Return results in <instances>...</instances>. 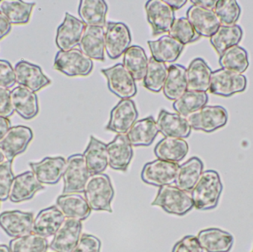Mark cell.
<instances>
[{
  "label": "cell",
  "instance_id": "53",
  "mask_svg": "<svg viewBox=\"0 0 253 252\" xmlns=\"http://www.w3.org/2000/svg\"><path fill=\"white\" fill-rule=\"evenodd\" d=\"M165 2L173 10H179L187 4V0H165Z\"/></svg>",
  "mask_w": 253,
  "mask_h": 252
},
{
  "label": "cell",
  "instance_id": "20",
  "mask_svg": "<svg viewBox=\"0 0 253 252\" xmlns=\"http://www.w3.org/2000/svg\"><path fill=\"white\" fill-rule=\"evenodd\" d=\"M158 130L165 138L184 139L191 134L192 128L186 117L178 113H172L165 109L159 112L157 121Z\"/></svg>",
  "mask_w": 253,
  "mask_h": 252
},
{
  "label": "cell",
  "instance_id": "34",
  "mask_svg": "<svg viewBox=\"0 0 253 252\" xmlns=\"http://www.w3.org/2000/svg\"><path fill=\"white\" fill-rule=\"evenodd\" d=\"M163 93L169 100L175 102L187 90V69L179 64L168 68V75L164 85Z\"/></svg>",
  "mask_w": 253,
  "mask_h": 252
},
{
  "label": "cell",
  "instance_id": "35",
  "mask_svg": "<svg viewBox=\"0 0 253 252\" xmlns=\"http://www.w3.org/2000/svg\"><path fill=\"white\" fill-rule=\"evenodd\" d=\"M203 170L204 164L200 158L197 157L190 158L178 167L175 177V186L184 192H191Z\"/></svg>",
  "mask_w": 253,
  "mask_h": 252
},
{
  "label": "cell",
  "instance_id": "14",
  "mask_svg": "<svg viewBox=\"0 0 253 252\" xmlns=\"http://www.w3.org/2000/svg\"><path fill=\"white\" fill-rule=\"evenodd\" d=\"M83 223L76 219L65 218L53 235L49 247L54 252H73L81 238Z\"/></svg>",
  "mask_w": 253,
  "mask_h": 252
},
{
  "label": "cell",
  "instance_id": "44",
  "mask_svg": "<svg viewBox=\"0 0 253 252\" xmlns=\"http://www.w3.org/2000/svg\"><path fill=\"white\" fill-rule=\"evenodd\" d=\"M168 35L178 40L184 46L198 41L201 37L186 17L175 19Z\"/></svg>",
  "mask_w": 253,
  "mask_h": 252
},
{
  "label": "cell",
  "instance_id": "28",
  "mask_svg": "<svg viewBox=\"0 0 253 252\" xmlns=\"http://www.w3.org/2000/svg\"><path fill=\"white\" fill-rule=\"evenodd\" d=\"M56 207L65 218L84 220L90 216L91 209L84 197L80 193L63 194L56 199Z\"/></svg>",
  "mask_w": 253,
  "mask_h": 252
},
{
  "label": "cell",
  "instance_id": "18",
  "mask_svg": "<svg viewBox=\"0 0 253 252\" xmlns=\"http://www.w3.org/2000/svg\"><path fill=\"white\" fill-rule=\"evenodd\" d=\"M31 171L42 184L55 185L63 176L66 160L63 157H46L40 162H30Z\"/></svg>",
  "mask_w": 253,
  "mask_h": 252
},
{
  "label": "cell",
  "instance_id": "47",
  "mask_svg": "<svg viewBox=\"0 0 253 252\" xmlns=\"http://www.w3.org/2000/svg\"><path fill=\"white\" fill-rule=\"evenodd\" d=\"M16 83L14 68L8 61L0 59V87L9 89Z\"/></svg>",
  "mask_w": 253,
  "mask_h": 252
},
{
  "label": "cell",
  "instance_id": "3",
  "mask_svg": "<svg viewBox=\"0 0 253 252\" xmlns=\"http://www.w3.org/2000/svg\"><path fill=\"white\" fill-rule=\"evenodd\" d=\"M151 205L161 207L166 213L178 216H184L194 207L188 192L171 185L160 187Z\"/></svg>",
  "mask_w": 253,
  "mask_h": 252
},
{
  "label": "cell",
  "instance_id": "25",
  "mask_svg": "<svg viewBox=\"0 0 253 252\" xmlns=\"http://www.w3.org/2000/svg\"><path fill=\"white\" fill-rule=\"evenodd\" d=\"M152 57L159 62L172 63L179 57L184 48V44L169 35L162 36L156 40L147 41Z\"/></svg>",
  "mask_w": 253,
  "mask_h": 252
},
{
  "label": "cell",
  "instance_id": "1",
  "mask_svg": "<svg viewBox=\"0 0 253 252\" xmlns=\"http://www.w3.org/2000/svg\"><path fill=\"white\" fill-rule=\"evenodd\" d=\"M222 191L219 174L215 170L203 172L191 191L195 208L198 210H213L218 206Z\"/></svg>",
  "mask_w": 253,
  "mask_h": 252
},
{
  "label": "cell",
  "instance_id": "52",
  "mask_svg": "<svg viewBox=\"0 0 253 252\" xmlns=\"http://www.w3.org/2000/svg\"><path fill=\"white\" fill-rule=\"evenodd\" d=\"M11 127L10 121L8 118L0 116V140L2 139L3 136L7 133V130Z\"/></svg>",
  "mask_w": 253,
  "mask_h": 252
},
{
  "label": "cell",
  "instance_id": "48",
  "mask_svg": "<svg viewBox=\"0 0 253 252\" xmlns=\"http://www.w3.org/2000/svg\"><path fill=\"white\" fill-rule=\"evenodd\" d=\"M172 252H204L197 238L187 235L175 244Z\"/></svg>",
  "mask_w": 253,
  "mask_h": 252
},
{
  "label": "cell",
  "instance_id": "27",
  "mask_svg": "<svg viewBox=\"0 0 253 252\" xmlns=\"http://www.w3.org/2000/svg\"><path fill=\"white\" fill-rule=\"evenodd\" d=\"M196 238L201 247L207 252H229L234 243L231 234L217 228L203 229Z\"/></svg>",
  "mask_w": 253,
  "mask_h": 252
},
{
  "label": "cell",
  "instance_id": "57",
  "mask_svg": "<svg viewBox=\"0 0 253 252\" xmlns=\"http://www.w3.org/2000/svg\"><path fill=\"white\" fill-rule=\"evenodd\" d=\"M0 202H1V201H0ZM0 206H1V205H0Z\"/></svg>",
  "mask_w": 253,
  "mask_h": 252
},
{
  "label": "cell",
  "instance_id": "32",
  "mask_svg": "<svg viewBox=\"0 0 253 252\" xmlns=\"http://www.w3.org/2000/svg\"><path fill=\"white\" fill-rule=\"evenodd\" d=\"M108 6L103 0H82L79 5L78 13L86 26H106Z\"/></svg>",
  "mask_w": 253,
  "mask_h": 252
},
{
  "label": "cell",
  "instance_id": "11",
  "mask_svg": "<svg viewBox=\"0 0 253 252\" xmlns=\"http://www.w3.org/2000/svg\"><path fill=\"white\" fill-rule=\"evenodd\" d=\"M179 165L175 163L156 159L143 167L141 179L144 183L162 187L175 183Z\"/></svg>",
  "mask_w": 253,
  "mask_h": 252
},
{
  "label": "cell",
  "instance_id": "7",
  "mask_svg": "<svg viewBox=\"0 0 253 252\" xmlns=\"http://www.w3.org/2000/svg\"><path fill=\"white\" fill-rule=\"evenodd\" d=\"M91 176L86 167L82 154H74L66 160L64 171L63 194L83 193L89 177Z\"/></svg>",
  "mask_w": 253,
  "mask_h": 252
},
{
  "label": "cell",
  "instance_id": "39",
  "mask_svg": "<svg viewBox=\"0 0 253 252\" xmlns=\"http://www.w3.org/2000/svg\"><path fill=\"white\" fill-rule=\"evenodd\" d=\"M208 95L205 92L187 90L179 99L172 104V108L177 113L184 117L196 112L206 106Z\"/></svg>",
  "mask_w": 253,
  "mask_h": 252
},
{
  "label": "cell",
  "instance_id": "33",
  "mask_svg": "<svg viewBox=\"0 0 253 252\" xmlns=\"http://www.w3.org/2000/svg\"><path fill=\"white\" fill-rule=\"evenodd\" d=\"M189 146L185 140L167 137L155 146L154 153L158 159L178 164L188 153Z\"/></svg>",
  "mask_w": 253,
  "mask_h": 252
},
{
  "label": "cell",
  "instance_id": "26",
  "mask_svg": "<svg viewBox=\"0 0 253 252\" xmlns=\"http://www.w3.org/2000/svg\"><path fill=\"white\" fill-rule=\"evenodd\" d=\"M65 220V216L57 207H47L34 218L32 232L44 238L53 236Z\"/></svg>",
  "mask_w": 253,
  "mask_h": 252
},
{
  "label": "cell",
  "instance_id": "46",
  "mask_svg": "<svg viewBox=\"0 0 253 252\" xmlns=\"http://www.w3.org/2000/svg\"><path fill=\"white\" fill-rule=\"evenodd\" d=\"M100 240L94 235L84 234L82 235L73 252H100Z\"/></svg>",
  "mask_w": 253,
  "mask_h": 252
},
{
  "label": "cell",
  "instance_id": "55",
  "mask_svg": "<svg viewBox=\"0 0 253 252\" xmlns=\"http://www.w3.org/2000/svg\"><path fill=\"white\" fill-rule=\"evenodd\" d=\"M4 161H6L5 157L3 155L2 152L0 149V163L4 162Z\"/></svg>",
  "mask_w": 253,
  "mask_h": 252
},
{
  "label": "cell",
  "instance_id": "24",
  "mask_svg": "<svg viewBox=\"0 0 253 252\" xmlns=\"http://www.w3.org/2000/svg\"><path fill=\"white\" fill-rule=\"evenodd\" d=\"M10 99L13 110L24 119H33L38 115V97L32 90L18 86L12 90Z\"/></svg>",
  "mask_w": 253,
  "mask_h": 252
},
{
  "label": "cell",
  "instance_id": "17",
  "mask_svg": "<svg viewBox=\"0 0 253 252\" xmlns=\"http://www.w3.org/2000/svg\"><path fill=\"white\" fill-rule=\"evenodd\" d=\"M34 220L32 213L6 211L0 214V227L8 236L19 238L32 233Z\"/></svg>",
  "mask_w": 253,
  "mask_h": 252
},
{
  "label": "cell",
  "instance_id": "42",
  "mask_svg": "<svg viewBox=\"0 0 253 252\" xmlns=\"http://www.w3.org/2000/svg\"><path fill=\"white\" fill-rule=\"evenodd\" d=\"M8 247L10 252H47L49 244L46 238L32 232L13 238L9 243Z\"/></svg>",
  "mask_w": 253,
  "mask_h": 252
},
{
  "label": "cell",
  "instance_id": "30",
  "mask_svg": "<svg viewBox=\"0 0 253 252\" xmlns=\"http://www.w3.org/2000/svg\"><path fill=\"white\" fill-rule=\"evenodd\" d=\"M83 155L90 175L103 173L108 167L107 144L93 136H90L88 146Z\"/></svg>",
  "mask_w": 253,
  "mask_h": 252
},
{
  "label": "cell",
  "instance_id": "5",
  "mask_svg": "<svg viewBox=\"0 0 253 252\" xmlns=\"http://www.w3.org/2000/svg\"><path fill=\"white\" fill-rule=\"evenodd\" d=\"M186 118L193 130L211 133L226 125L228 113L223 107L206 105Z\"/></svg>",
  "mask_w": 253,
  "mask_h": 252
},
{
  "label": "cell",
  "instance_id": "37",
  "mask_svg": "<svg viewBox=\"0 0 253 252\" xmlns=\"http://www.w3.org/2000/svg\"><path fill=\"white\" fill-rule=\"evenodd\" d=\"M149 59L142 47L131 45L124 53L123 65L132 75L135 81L144 79L147 72Z\"/></svg>",
  "mask_w": 253,
  "mask_h": 252
},
{
  "label": "cell",
  "instance_id": "41",
  "mask_svg": "<svg viewBox=\"0 0 253 252\" xmlns=\"http://www.w3.org/2000/svg\"><path fill=\"white\" fill-rule=\"evenodd\" d=\"M168 75V67L163 62H157L153 57L148 61L147 72L143 79L144 87L153 93L163 89Z\"/></svg>",
  "mask_w": 253,
  "mask_h": 252
},
{
  "label": "cell",
  "instance_id": "8",
  "mask_svg": "<svg viewBox=\"0 0 253 252\" xmlns=\"http://www.w3.org/2000/svg\"><path fill=\"white\" fill-rule=\"evenodd\" d=\"M247 78L242 74L221 68L211 74L210 92L216 96L230 97L245 91Z\"/></svg>",
  "mask_w": 253,
  "mask_h": 252
},
{
  "label": "cell",
  "instance_id": "13",
  "mask_svg": "<svg viewBox=\"0 0 253 252\" xmlns=\"http://www.w3.org/2000/svg\"><path fill=\"white\" fill-rule=\"evenodd\" d=\"M138 117V110L132 99L120 100L111 110L106 130L118 135L126 134Z\"/></svg>",
  "mask_w": 253,
  "mask_h": 252
},
{
  "label": "cell",
  "instance_id": "6",
  "mask_svg": "<svg viewBox=\"0 0 253 252\" xmlns=\"http://www.w3.org/2000/svg\"><path fill=\"white\" fill-rule=\"evenodd\" d=\"M101 72L107 78L110 91L121 100L130 99L136 95V83L123 64L101 70Z\"/></svg>",
  "mask_w": 253,
  "mask_h": 252
},
{
  "label": "cell",
  "instance_id": "56",
  "mask_svg": "<svg viewBox=\"0 0 253 252\" xmlns=\"http://www.w3.org/2000/svg\"><path fill=\"white\" fill-rule=\"evenodd\" d=\"M252 252H253V251H252Z\"/></svg>",
  "mask_w": 253,
  "mask_h": 252
},
{
  "label": "cell",
  "instance_id": "22",
  "mask_svg": "<svg viewBox=\"0 0 253 252\" xmlns=\"http://www.w3.org/2000/svg\"><path fill=\"white\" fill-rule=\"evenodd\" d=\"M44 189L32 171L25 172L13 179L8 198L14 204L24 202L34 198L37 192Z\"/></svg>",
  "mask_w": 253,
  "mask_h": 252
},
{
  "label": "cell",
  "instance_id": "9",
  "mask_svg": "<svg viewBox=\"0 0 253 252\" xmlns=\"http://www.w3.org/2000/svg\"><path fill=\"white\" fill-rule=\"evenodd\" d=\"M105 27V51L110 59H119L130 45V31L123 22H108Z\"/></svg>",
  "mask_w": 253,
  "mask_h": 252
},
{
  "label": "cell",
  "instance_id": "16",
  "mask_svg": "<svg viewBox=\"0 0 253 252\" xmlns=\"http://www.w3.org/2000/svg\"><path fill=\"white\" fill-rule=\"evenodd\" d=\"M16 82L34 93L40 91L51 83L38 65L21 60L14 67Z\"/></svg>",
  "mask_w": 253,
  "mask_h": 252
},
{
  "label": "cell",
  "instance_id": "54",
  "mask_svg": "<svg viewBox=\"0 0 253 252\" xmlns=\"http://www.w3.org/2000/svg\"><path fill=\"white\" fill-rule=\"evenodd\" d=\"M0 252H10L9 247L6 245H0Z\"/></svg>",
  "mask_w": 253,
  "mask_h": 252
},
{
  "label": "cell",
  "instance_id": "19",
  "mask_svg": "<svg viewBox=\"0 0 253 252\" xmlns=\"http://www.w3.org/2000/svg\"><path fill=\"white\" fill-rule=\"evenodd\" d=\"M108 165L117 171L126 172L133 157L132 145L126 134L117 135L107 144Z\"/></svg>",
  "mask_w": 253,
  "mask_h": 252
},
{
  "label": "cell",
  "instance_id": "45",
  "mask_svg": "<svg viewBox=\"0 0 253 252\" xmlns=\"http://www.w3.org/2000/svg\"><path fill=\"white\" fill-rule=\"evenodd\" d=\"M14 176L12 170V161L0 163V201H6L9 198L10 186Z\"/></svg>",
  "mask_w": 253,
  "mask_h": 252
},
{
  "label": "cell",
  "instance_id": "51",
  "mask_svg": "<svg viewBox=\"0 0 253 252\" xmlns=\"http://www.w3.org/2000/svg\"><path fill=\"white\" fill-rule=\"evenodd\" d=\"M190 2L193 3V5L199 6L204 8L214 10L217 0H191Z\"/></svg>",
  "mask_w": 253,
  "mask_h": 252
},
{
  "label": "cell",
  "instance_id": "15",
  "mask_svg": "<svg viewBox=\"0 0 253 252\" xmlns=\"http://www.w3.org/2000/svg\"><path fill=\"white\" fill-rule=\"evenodd\" d=\"M86 25L83 21L69 13H65L62 23L58 27L56 44L62 51H68L79 46Z\"/></svg>",
  "mask_w": 253,
  "mask_h": 252
},
{
  "label": "cell",
  "instance_id": "23",
  "mask_svg": "<svg viewBox=\"0 0 253 252\" xmlns=\"http://www.w3.org/2000/svg\"><path fill=\"white\" fill-rule=\"evenodd\" d=\"M105 34L104 28L86 26L79 44L80 50L90 59L105 60Z\"/></svg>",
  "mask_w": 253,
  "mask_h": 252
},
{
  "label": "cell",
  "instance_id": "2",
  "mask_svg": "<svg viewBox=\"0 0 253 252\" xmlns=\"http://www.w3.org/2000/svg\"><path fill=\"white\" fill-rule=\"evenodd\" d=\"M84 195L91 210L113 213L111 202L115 192L108 175H91L86 182Z\"/></svg>",
  "mask_w": 253,
  "mask_h": 252
},
{
  "label": "cell",
  "instance_id": "4",
  "mask_svg": "<svg viewBox=\"0 0 253 252\" xmlns=\"http://www.w3.org/2000/svg\"><path fill=\"white\" fill-rule=\"evenodd\" d=\"M53 67L68 76H86L93 71V62L80 49L74 48L59 50L55 56Z\"/></svg>",
  "mask_w": 253,
  "mask_h": 252
},
{
  "label": "cell",
  "instance_id": "43",
  "mask_svg": "<svg viewBox=\"0 0 253 252\" xmlns=\"http://www.w3.org/2000/svg\"><path fill=\"white\" fill-rule=\"evenodd\" d=\"M241 7L235 0H217L214 12L221 25H236L241 15Z\"/></svg>",
  "mask_w": 253,
  "mask_h": 252
},
{
  "label": "cell",
  "instance_id": "12",
  "mask_svg": "<svg viewBox=\"0 0 253 252\" xmlns=\"http://www.w3.org/2000/svg\"><path fill=\"white\" fill-rule=\"evenodd\" d=\"M145 10L153 36L169 32L175 20V10L165 0H148L145 4Z\"/></svg>",
  "mask_w": 253,
  "mask_h": 252
},
{
  "label": "cell",
  "instance_id": "49",
  "mask_svg": "<svg viewBox=\"0 0 253 252\" xmlns=\"http://www.w3.org/2000/svg\"><path fill=\"white\" fill-rule=\"evenodd\" d=\"M11 91L9 89L0 87V116L10 118L14 113L10 99Z\"/></svg>",
  "mask_w": 253,
  "mask_h": 252
},
{
  "label": "cell",
  "instance_id": "40",
  "mask_svg": "<svg viewBox=\"0 0 253 252\" xmlns=\"http://www.w3.org/2000/svg\"><path fill=\"white\" fill-rule=\"evenodd\" d=\"M219 64L224 69L243 74L249 67L248 52L240 46H233L220 56Z\"/></svg>",
  "mask_w": 253,
  "mask_h": 252
},
{
  "label": "cell",
  "instance_id": "50",
  "mask_svg": "<svg viewBox=\"0 0 253 252\" xmlns=\"http://www.w3.org/2000/svg\"><path fill=\"white\" fill-rule=\"evenodd\" d=\"M11 25L3 15L0 13V40L6 36L11 31Z\"/></svg>",
  "mask_w": 253,
  "mask_h": 252
},
{
  "label": "cell",
  "instance_id": "31",
  "mask_svg": "<svg viewBox=\"0 0 253 252\" xmlns=\"http://www.w3.org/2000/svg\"><path fill=\"white\" fill-rule=\"evenodd\" d=\"M212 72V70L202 58L192 61L187 68V90L207 93L210 89Z\"/></svg>",
  "mask_w": 253,
  "mask_h": 252
},
{
  "label": "cell",
  "instance_id": "21",
  "mask_svg": "<svg viewBox=\"0 0 253 252\" xmlns=\"http://www.w3.org/2000/svg\"><path fill=\"white\" fill-rule=\"evenodd\" d=\"M186 18L200 36L211 38L221 26L214 10L192 5L187 11Z\"/></svg>",
  "mask_w": 253,
  "mask_h": 252
},
{
  "label": "cell",
  "instance_id": "10",
  "mask_svg": "<svg viewBox=\"0 0 253 252\" xmlns=\"http://www.w3.org/2000/svg\"><path fill=\"white\" fill-rule=\"evenodd\" d=\"M34 138L31 128L18 125L10 127L0 140V149L7 161H13L17 155L23 153Z\"/></svg>",
  "mask_w": 253,
  "mask_h": 252
},
{
  "label": "cell",
  "instance_id": "38",
  "mask_svg": "<svg viewBox=\"0 0 253 252\" xmlns=\"http://www.w3.org/2000/svg\"><path fill=\"white\" fill-rule=\"evenodd\" d=\"M243 36V31L239 25H221L216 32L210 38L211 44L219 56L225 50L238 45Z\"/></svg>",
  "mask_w": 253,
  "mask_h": 252
},
{
  "label": "cell",
  "instance_id": "36",
  "mask_svg": "<svg viewBox=\"0 0 253 252\" xmlns=\"http://www.w3.org/2000/svg\"><path fill=\"white\" fill-rule=\"evenodd\" d=\"M35 4L21 0H0V13L10 25H25L29 22Z\"/></svg>",
  "mask_w": 253,
  "mask_h": 252
},
{
  "label": "cell",
  "instance_id": "29",
  "mask_svg": "<svg viewBox=\"0 0 253 252\" xmlns=\"http://www.w3.org/2000/svg\"><path fill=\"white\" fill-rule=\"evenodd\" d=\"M159 133L156 120L149 116L135 121L126 135L132 146H148Z\"/></svg>",
  "mask_w": 253,
  "mask_h": 252
}]
</instances>
